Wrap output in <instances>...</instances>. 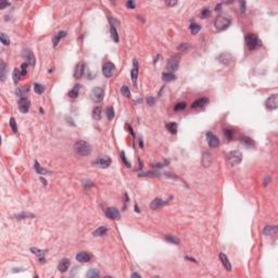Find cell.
<instances>
[{
  "label": "cell",
  "mask_w": 278,
  "mask_h": 278,
  "mask_svg": "<svg viewBox=\"0 0 278 278\" xmlns=\"http://www.w3.org/2000/svg\"><path fill=\"white\" fill-rule=\"evenodd\" d=\"M10 126H11V128H12V130L16 134L18 133V127H16V124H15V120L13 118H10Z\"/></svg>",
  "instance_id": "cell-44"
},
{
  "label": "cell",
  "mask_w": 278,
  "mask_h": 278,
  "mask_svg": "<svg viewBox=\"0 0 278 278\" xmlns=\"http://www.w3.org/2000/svg\"><path fill=\"white\" fill-rule=\"evenodd\" d=\"M108 232V228L105 227V226H101V227H99V228H97L95 232H93V235L95 236V237H101V236H104L105 234Z\"/></svg>",
  "instance_id": "cell-28"
},
{
  "label": "cell",
  "mask_w": 278,
  "mask_h": 278,
  "mask_svg": "<svg viewBox=\"0 0 278 278\" xmlns=\"http://www.w3.org/2000/svg\"><path fill=\"white\" fill-rule=\"evenodd\" d=\"M162 78H163L164 82H172V81H175V78H176V76H175V74H173V73H170V72H166V73H163V75H162Z\"/></svg>",
  "instance_id": "cell-30"
},
{
  "label": "cell",
  "mask_w": 278,
  "mask_h": 278,
  "mask_svg": "<svg viewBox=\"0 0 278 278\" xmlns=\"http://www.w3.org/2000/svg\"><path fill=\"white\" fill-rule=\"evenodd\" d=\"M221 7H222V4H217V6L215 7V10H216V11H220V10H221Z\"/></svg>",
  "instance_id": "cell-59"
},
{
  "label": "cell",
  "mask_w": 278,
  "mask_h": 278,
  "mask_svg": "<svg viewBox=\"0 0 278 278\" xmlns=\"http://www.w3.org/2000/svg\"><path fill=\"white\" fill-rule=\"evenodd\" d=\"M27 66H29L27 63H23V64L21 65V73L23 76H25L26 73H27Z\"/></svg>",
  "instance_id": "cell-46"
},
{
  "label": "cell",
  "mask_w": 278,
  "mask_h": 278,
  "mask_svg": "<svg viewBox=\"0 0 278 278\" xmlns=\"http://www.w3.org/2000/svg\"><path fill=\"white\" fill-rule=\"evenodd\" d=\"M179 57H173L171 58L168 62V65H166V68L168 70L170 73H173V72L177 71L179 66Z\"/></svg>",
  "instance_id": "cell-6"
},
{
  "label": "cell",
  "mask_w": 278,
  "mask_h": 278,
  "mask_svg": "<svg viewBox=\"0 0 278 278\" xmlns=\"http://www.w3.org/2000/svg\"><path fill=\"white\" fill-rule=\"evenodd\" d=\"M268 182H271V177H269V176H266L265 179H264V186H267Z\"/></svg>",
  "instance_id": "cell-57"
},
{
  "label": "cell",
  "mask_w": 278,
  "mask_h": 278,
  "mask_svg": "<svg viewBox=\"0 0 278 278\" xmlns=\"http://www.w3.org/2000/svg\"><path fill=\"white\" fill-rule=\"evenodd\" d=\"M207 143L210 145V147L214 148V147H217L220 145V140L216 136L214 135L212 132H207Z\"/></svg>",
  "instance_id": "cell-12"
},
{
  "label": "cell",
  "mask_w": 278,
  "mask_h": 278,
  "mask_svg": "<svg viewBox=\"0 0 278 278\" xmlns=\"http://www.w3.org/2000/svg\"><path fill=\"white\" fill-rule=\"evenodd\" d=\"M105 215L110 220H120L121 218V214H120L118 209H115V207H109V209H107L105 210Z\"/></svg>",
  "instance_id": "cell-11"
},
{
  "label": "cell",
  "mask_w": 278,
  "mask_h": 278,
  "mask_svg": "<svg viewBox=\"0 0 278 278\" xmlns=\"http://www.w3.org/2000/svg\"><path fill=\"white\" fill-rule=\"evenodd\" d=\"M121 91L125 97H127V98L130 97V90H129V88L127 87V86H122Z\"/></svg>",
  "instance_id": "cell-42"
},
{
  "label": "cell",
  "mask_w": 278,
  "mask_h": 278,
  "mask_svg": "<svg viewBox=\"0 0 278 278\" xmlns=\"http://www.w3.org/2000/svg\"><path fill=\"white\" fill-rule=\"evenodd\" d=\"M68 267H70V260L68 259H63L61 260V262L58 265V269L61 272V273H65L68 271Z\"/></svg>",
  "instance_id": "cell-18"
},
{
  "label": "cell",
  "mask_w": 278,
  "mask_h": 278,
  "mask_svg": "<svg viewBox=\"0 0 278 278\" xmlns=\"http://www.w3.org/2000/svg\"><path fill=\"white\" fill-rule=\"evenodd\" d=\"M186 108V103L185 102H179V103H177L176 105H175L174 110L175 111H182L184 109Z\"/></svg>",
  "instance_id": "cell-45"
},
{
  "label": "cell",
  "mask_w": 278,
  "mask_h": 278,
  "mask_svg": "<svg viewBox=\"0 0 278 278\" xmlns=\"http://www.w3.org/2000/svg\"><path fill=\"white\" fill-rule=\"evenodd\" d=\"M220 259H221V262H222V264L224 265V267L226 268L228 272L232 271V264H230V262H229L227 255L224 253H221L220 254Z\"/></svg>",
  "instance_id": "cell-19"
},
{
  "label": "cell",
  "mask_w": 278,
  "mask_h": 278,
  "mask_svg": "<svg viewBox=\"0 0 278 278\" xmlns=\"http://www.w3.org/2000/svg\"><path fill=\"white\" fill-rule=\"evenodd\" d=\"M74 151L79 157H87L91 153V146L84 140H78L74 145Z\"/></svg>",
  "instance_id": "cell-1"
},
{
  "label": "cell",
  "mask_w": 278,
  "mask_h": 278,
  "mask_svg": "<svg viewBox=\"0 0 278 278\" xmlns=\"http://www.w3.org/2000/svg\"><path fill=\"white\" fill-rule=\"evenodd\" d=\"M107 116H108V120H110V121L114 118V110H113L112 107H109L107 109Z\"/></svg>",
  "instance_id": "cell-43"
},
{
  "label": "cell",
  "mask_w": 278,
  "mask_h": 278,
  "mask_svg": "<svg viewBox=\"0 0 278 278\" xmlns=\"http://www.w3.org/2000/svg\"><path fill=\"white\" fill-rule=\"evenodd\" d=\"M189 29H190L191 34L196 35L197 33H198L200 29H201V26H200L199 24H197V23H191V24H190V26H189Z\"/></svg>",
  "instance_id": "cell-33"
},
{
  "label": "cell",
  "mask_w": 278,
  "mask_h": 278,
  "mask_svg": "<svg viewBox=\"0 0 278 278\" xmlns=\"http://www.w3.org/2000/svg\"><path fill=\"white\" fill-rule=\"evenodd\" d=\"M29 100L25 97V98H20L19 99V109L21 111L22 113H27L29 110Z\"/></svg>",
  "instance_id": "cell-10"
},
{
  "label": "cell",
  "mask_w": 278,
  "mask_h": 278,
  "mask_svg": "<svg viewBox=\"0 0 278 278\" xmlns=\"http://www.w3.org/2000/svg\"><path fill=\"white\" fill-rule=\"evenodd\" d=\"M104 97V90L101 87H93L91 93H90V98L93 102H101Z\"/></svg>",
  "instance_id": "cell-4"
},
{
  "label": "cell",
  "mask_w": 278,
  "mask_h": 278,
  "mask_svg": "<svg viewBox=\"0 0 278 278\" xmlns=\"http://www.w3.org/2000/svg\"><path fill=\"white\" fill-rule=\"evenodd\" d=\"M111 36H112V38H113V40H114L115 43H118L120 38H118V32H116V29H115L114 25L111 26Z\"/></svg>",
  "instance_id": "cell-36"
},
{
  "label": "cell",
  "mask_w": 278,
  "mask_h": 278,
  "mask_svg": "<svg viewBox=\"0 0 278 278\" xmlns=\"http://www.w3.org/2000/svg\"><path fill=\"white\" fill-rule=\"evenodd\" d=\"M31 251H32L34 254H36L37 257H43V254H45V251H43V250H39V249H37V248H32V249H31Z\"/></svg>",
  "instance_id": "cell-40"
},
{
  "label": "cell",
  "mask_w": 278,
  "mask_h": 278,
  "mask_svg": "<svg viewBox=\"0 0 278 278\" xmlns=\"http://www.w3.org/2000/svg\"><path fill=\"white\" fill-rule=\"evenodd\" d=\"M10 6V2H8V1H1L0 2V9L1 10H4L6 7H9Z\"/></svg>",
  "instance_id": "cell-53"
},
{
  "label": "cell",
  "mask_w": 278,
  "mask_h": 278,
  "mask_svg": "<svg viewBox=\"0 0 278 278\" xmlns=\"http://www.w3.org/2000/svg\"><path fill=\"white\" fill-rule=\"evenodd\" d=\"M139 177H157L160 176V174L158 172H148V173H140L138 174Z\"/></svg>",
  "instance_id": "cell-35"
},
{
  "label": "cell",
  "mask_w": 278,
  "mask_h": 278,
  "mask_svg": "<svg viewBox=\"0 0 278 278\" xmlns=\"http://www.w3.org/2000/svg\"><path fill=\"white\" fill-rule=\"evenodd\" d=\"M209 103V99L207 98H199L193 101V103L191 104L192 109H199V108H203Z\"/></svg>",
  "instance_id": "cell-15"
},
{
  "label": "cell",
  "mask_w": 278,
  "mask_h": 278,
  "mask_svg": "<svg viewBox=\"0 0 278 278\" xmlns=\"http://www.w3.org/2000/svg\"><path fill=\"white\" fill-rule=\"evenodd\" d=\"M121 158H122V160H123V162H124L125 165H126L127 168H130V166H132V165H130V163H129L128 161H127L126 157H125V153H124V152H122V153H121Z\"/></svg>",
  "instance_id": "cell-49"
},
{
  "label": "cell",
  "mask_w": 278,
  "mask_h": 278,
  "mask_svg": "<svg viewBox=\"0 0 278 278\" xmlns=\"http://www.w3.org/2000/svg\"><path fill=\"white\" fill-rule=\"evenodd\" d=\"M27 93H29V88L27 87H19L18 89H16V95L19 96V98H25Z\"/></svg>",
  "instance_id": "cell-31"
},
{
  "label": "cell",
  "mask_w": 278,
  "mask_h": 278,
  "mask_svg": "<svg viewBox=\"0 0 278 278\" xmlns=\"http://www.w3.org/2000/svg\"><path fill=\"white\" fill-rule=\"evenodd\" d=\"M84 72H85V64H84V63H81V64H78L77 66H76V68H75L74 77L75 78H79V77H82L83 74H84Z\"/></svg>",
  "instance_id": "cell-21"
},
{
  "label": "cell",
  "mask_w": 278,
  "mask_h": 278,
  "mask_svg": "<svg viewBox=\"0 0 278 278\" xmlns=\"http://www.w3.org/2000/svg\"><path fill=\"white\" fill-rule=\"evenodd\" d=\"M93 164H95L96 166H98V168H108L111 165V159L109 157H101L99 158V159H97V160L93 162Z\"/></svg>",
  "instance_id": "cell-9"
},
{
  "label": "cell",
  "mask_w": 278,
  "mask_h": 278,
  "mask_svg": "<svg viewBox=\"0 0 278 278\" xmlns=\"http://www.w3.org/2000/svg\"><path fill=\"white\" fill-rule=\"evenodd\" d=\"M277 232V226L276 225H272V226H266L263 230V234L265 236H272L276 235Z\"/></svg>",
  "instance_id": "cell-22"
},
{
  "label": "cell",
  "mask_w": 278,
  "mask_h": 278,
  "mask_svg": "<svg viewBox=\"0 0 278 278\" xmlns=\"http://www.w3.org/2000/svg\"><path fill=\"white\" fill-rule=\"evenodd\" d=\"M81 88H82V86L81 85H75L73 88H72L71 90H70V93H68V97L70 98H72V99H75V98H77L79 95V91H81Z\"/></svg>",
  "instance_id": "cell-23"
},
{
  "label": "cell",
  "mask_w": 278,
  "mask_h": 278,
  "mask_svg": "<svg viewBox=\"0 0 278 278\" xmlns=\"http://www.w3.org/2000/svg\"><path fill=\"white\" fill-rule=\"evenodd\" d=\"M0 40H1V43H4V46H9V45H10V39H9V37H8L6 34H4V33L0 34Z\"/></svg>",
  "instance_id": "cell-37"
},
{
  "label": "cell",
  "mask_w": 278,
  "mask_h": 278,
  "mask_svg": "<svg viewBox=\"0 0 278 278\" xmlns=\"http://www.w3.org/2000/svg\"><path fill=\"white\" fill-rule=\"evenodd\" d=\"M218 61L220 62H222L223 64H229L230 62H232V60H234V58H232V56L229 52H224V53H222L221 56H218Z\"/></svg>",
  "instance_id": "cell-16"
},
{
  "label": "cell",
  "mask_w": 278,
  "mask_h": 278,
  "mask_svg": "<svg viewBox=\"0 0 278 278\" xmlns=\"http://www.w3.org/2000/svg\"><path fill=\"white\" fill-rule=\"evenodd\" d=\"M166 128H168V130L171 134H176V132H177V124L176 123H168L166 124Z\"/></svg>",
  "instance_id": "cell-32"
},
{
  "label": "cell",
  "mask_w": 278,
  "mask_h": 278,
  "mask_svg": "<svg viewBox=\"0 0 278 278\" xmlns=\"http://www.w3.org/2000/svg\"><path fill=\"white\" fill-rule=\"evenodd\" d=\"M138 71H139L138 62H137V60H134V62H133L132 72H130V75H132V81H133V83H134V85H136V84H137V78H138Z\"/></svg>",
  "instance_id": "cell-13"
},
{
  "label": "cell",
  "mask_w": 278,
  "mask_h": 278,
  "mask_svg": "<svg viewBox=\"0 0 278 278\" xmlns=\"http://www.w3.org/2000/svg\"><path fill=\"white\" fill-rule=\"evenodd\" d=\"M211 163H212V157H211L210 153H207V152H204L203 155H202V165H203L204 168H207V166H210Z\"/></svg>",
  "instance_id": "cell-24"
},
{
  "label": "cell",
  "mask_w": 278,
  "mask_h": 278,
  "mask_svg": "<svg viewBox=\"0 0 278 278\" xmlns=\"http://www.w3.org/2000/svg\"><path fill=\"white\" fill-rule=\"evenodd\" d=\"M115 72V65L111 62H105L102 65V73L105 77H111Z\"/></svg>",
  "instance_id": "cell-7"
},
{
  "label": "cell",
  "mask_w": 278,
  "mask_h": 278,
  "mask_svg": "<svg viewBox=\"0 0 278 278\" xmlns=\"http://www.w3.org/2000/svg\"><path fill=\"white\" fill-rule=\"evenodd\" d=\"M65 36H66V32H65V31H61V32H59L58 34H56V35L53 36V39H52L53 47H57L59 41H60L62 38H64Z\"/></svg>",
  "instance_id": "cell-20"
},
{
  "label": "cell",
  "mask_w": 278,
  "mask_h": 278,
  "mask_svg": "<svg viewBox=\"0 0 278 278\" xmlns=\"http://www.w3.org/2000/svg\"><path fill=\"white\" fill-rule=\"evenodd\" d=\"M0 72H1V74H0V78H1V81H2V82H4V78H6V64H4V62H1Z\"/></svg>",
  "instance_id": "cell-39"
},
{
  "label": "cell",
  "mask_w": 278,
  "mask_h": 278,
  "mask_svg": "<svg viewBox=\"0 0 278 278\" xmlns=\"http://www.w3.org/2000/svg\"><path fill=\"white\" fill-rule=\"evenodd\" d=\"M34 90H35L36 93L41 95V93H43V91H45V87H43L41 84H39V83H35V84H34Z\"/></svg>",
  "instance_id": "cell-34"
},
{
  "label": "cell",
  "mask_w": 278,
  "mask_h": 278,
  "mask_svg": "<svg viewBox=\"0 0 278 278\" xmlns=\"http://www.w3.org/2000/svg\"><path fill=\"white\" fill-rule=\"evenodd\" d=\"M242 143H246V145H250V146H252L253 145V141L251 140L250 138H248V137H246V138H242Z\"/></svg>",
  "instance_id": "cell-52"
},
{
  "label": "cell",
  "mask_w": 278,
  "mask_h": 278,
  "mask_svg": "<svg viewBox=\"0 0 278 278\" xmlns=\"http://www.w3.org/2000/svg\"><path fill=\"white\" fill-rule=\"evenodd\" d=\"M246 43H247V47H248L250 50L255 49L257 47H260L261 45L260 40H259V38H257V36L255 35V34H248V35L246 36Z\"/></svg>",
  "instance_id": "cell-3"
},
{
  "label": "cell",
  "mask_w": 278,
  "mask_h": 278,
  "mask_svg": "<svg viewBox=\"0 0 278 278\" xmlns=\"http://www.w3.org/2000/svg\"><path fill=\"white\" fill-rule=\"evenodd\" d=\"M164 202L162 199H159V198H157V199H154L152 202H151V204H150V207L152 209V210H157V209H160L161 207H163L164 205Z\"/></svg>",
  "instance_id": "cell-25"
},
{
  "label": "cell",
  "mask_w": 278,
  "mask_h": 278,
  "mask_svg": "<svg viewBox=\"0 0 278 278\" xmlns=\"http://www.w3.org/2000/svg\"><path fill=\"white\" fill-rule=\"evenodd\" d=\"M147 102H148V104H149V105H153V104H154V98H153V97H148Z\"/></svg>",
  "instance_id": "cell-55"
},
{
  "label": "cell",
  "mask_w": 278,
  "mask_h": 278,
  "mask_svg": "<svg viewBox=\"0 0 278 278\" xmlns=\"http://www.w3.org/2000/svg\"><path fill=\"white\" fill-rule=\"evenodd\" d=\"M240 7H241L240 11H241V12L243 13V12L246 11V2H244V1H240Z\"/></svg>",
  "instance_id": "cell-56"
},
{
  "label": "cell",
  "mask_w": 278,
  "mask_h": 278,
  "mask_svg": "<svg viewBox=\"0 0 278 278\" xmlns=\"http://www.w3.org/2000/svg\"><path fill=\"white\" fill-rule=\"evenodd\" d=\"M201 15H202V18L203 19H205V18H207L209 15H210V10L207 9V8H204L203 9V11L201 12Z\"/></svg>",
  "instance_id": "cell-50"
},
{
  "label": "cell",
  "mask_w": 278,
  "mask_h": 278,
  "mask_svg": "<svg viewBox=\"0 0 278 278\" xmlns=\"http://www.w3.org/2000/svg\"><path fill=\"white\" fill-rule=\"evenodd\" d=\"M35 171L37 172V174H39V175L50 174V171H48V170H46V168H41V166L39 165V163H38L37 161H35Z\"/></svg>",
  "instance_id": "cell-26"
},
{
  "label": "cell",
  "mask_w": 278,
  "mask_h": 278,
  "mask_svg": "<svg viewBox=\"0 0 278 278\" xmlns=\"http://www.w3.org/2000/svg\"><path fill=\"white\" fill-rule=\"evenodd\" d=\"M102 116V109L100 107H96L93 110V118L96 120V121H99Z\"/></svg>",
  "instance_id": "cell-29"
},
{
  "label": "cell",
  "mask_w": 278,
  "mask_h": 278,
  "mask_svg": "<svg viewBox=\"0 0 278 278\" xmlns=\"http://www.w3.org/2000/svg\"><path fill=\"white\" fill-rule=\"evenodd\" d=\"M29 216V217H34V215L31 213H23V214H19V215H16V218H26Z\"/></svg>",
  "instance_id": "cell-48"
},
{
  "label": "cell",
  "mask_w": 278,
  "mask_h": 278,
  "mask_svg": "<svg viewBox=\"0 0 278 278\" xmlns=\"http://www.w3.org/2000/svg\"><path fill=\"white\" fill-rule=\"evenodd\" d=\"M228 161H229V163H230V165H232V166L238 165V164L242 161V154H241V152L237 151V150L232 151V152L228 153Z\"/></svg>",
  "instance_id": "cell-5"
},
{
  "label": "cell",
  "mask_w": 278,
  "mask_h": 278,
  "mask_svg": "<svg viewBox=\"0 0 278 278\" xmlns=\"http://www.w3.org/2000/svg\"><path fill=\"white\" fill-rule=\"evenodd\" d=\"M90 259H91V257L87 252H79V253L76 254V260L81 263H87V262L90 261Z\"/></svg>",
  "instance_id": "cell-17"
},
{
  "label": "cell",
  "mask_w": 278,
  "mask_h": 278,
  "mask_svg": "<svg viewBox=\"0 0 278 278\" xmlns=\"http://www.w3.org/2000/svg\"><path fill=\"white\" fill-rule=\"evenodd\" d=\"M265 105L268 110H276L278 108V96L277 95H272L267 100L265 101Z\"/></svg>",
  "instance_id": "cell-8"
},
{
  "label": "cell",
  "mask_w": 278,
  "mask_h": 278,
  "mask_svg": "<svg viewBox=\"0 0 278 278\" xmlns=\"http://www.w3.org/2000/svg\"><path fill=\"white\" fill-rule=\"evenodd\" d=\"M188 48H189V46L187 45V43H182V45L178 47V50L180 51V52H185V51L188 49Z\"/></svg>",
  "instance_id": "cell-51"
},
{
  "label": "cell",
  "mask_w": 278,
  "mask_h": 278,
  "mask_svg": "<svg viewBox=\"0 0 278 278\" xmlns=\"http://www.w3.org/2000/svg\"><path fill=\"white\" fill-rule=\"evenodd\" d=\"M24 57L25 59H26V63L27 64H29L31 66H35V57H34V54H33V52L31 51L29 49H26L24 50Z\"/></svg>",
  "instance_id": "cell-14"
},
{
  "label": "cell",
  "mask_w": 278,
  "mask_h": 278,
  "mask_svg": "<svg viewBox=\"0 0 278 278\" xmlns=\"http://www.w3.org/2000/svg\"><path fill=\"white\" fill-rule=\"evenodd\" d=\"M132 277H139V278H140V275H139V274H136V273H135V274H133V275H132Z\"/></svg>",
  "instance_id": "cell-60"
},
{
  "label": "cell",
  "mask_w": 278,
  "mask_h": 278,
  "mask_svg": "<svg viewBox=\"0 0 278 278\" xmlns=\"http://www.w3.org/2000/svg\"><path fill=\"white\" fill-rule=\"evenodd\" d=\"M22 73H21V70H19V68H14L13 70V73H12V77H13V82L15 83V84H18L20 81H21L22 78Z\"/></svg>",
  "instance_id": "cell-27"
},
{
  "label": "cell",
  "mask_w": 278,
  "mask_h": 278,
  "mask_svg": "<svg viewBox=\"0 0 278 278\" xmlns=\"http://www.w3.org/2000/svg\"><path fill=\"white\" fill-rule=\"evenodd\" d=\"M87 277H100V273L96 269H90L87 274H86Z\"/></svg>",
  "instance_id": "cell-41"
},
{
  "label": "cell",
  "mask_w": 278,
  "mask_h": 278,
  "mask_svg": "<svg viewBox=\"0 0 278 278\" xmlns=\"http://www.w3.org/2000/svg\"><path fill=\"white\" fill-rule=\"evenodd\" d=\"M135 6H136L135 1H133V0H130V1H127V2H126V7H127V8L134 9V8H135Z\"/></svg>",
  "instance_id": "cell-54"
},
{
  "label": "cell",
  "mask_w": 278,
  "mask_h": 278,
  "mask_svg": "<svg viewBox=\"0 0 278 278\" xmlns=\"http://www.w3.org/2000/svg\"><path fill=\"white\" fill-rule=\"evenodd\" d=\"M230 23H232V20L229 18L220 15V16H217V19L215 20V27L217 29V32H223V31H225L226 29H228Z\"/></svg>",
  "instance_id": "cell-2"
},
{
  "label": "cell",
  "mask_w": 278,
  "mask_h": 278,
  "mask_svg": "<svg viewBox=\"0 0 278 278\" xmlns=\"http://www.w3.org/2000/svg\"><path fill=\"white\" fill-rule=\"evenodd\" d=\"M224 134L225 136L227 137L228 139H232V134H234V132H232V129H224Z\"/></svg>",
  "instance_id": "cell-47"
},
{
  "label": "cell",
  "mask_w": 278,
  "mask_h": 278,
  "mask_svg": "<svg viewBox=\"0 0 278 278\" xmlns=\"http://www.w3.org/2000/svg\"><path fill=\"white\" fill-rule=\"evenodd\" d=\"M166 4H168V6H172V7H174V6H176V4H177V1H168Z\"/></svg>",
  "instance_id": "cell-58"
},
{
  "label": "cell",
  "mask_w": 278,
  "mask_h": 278,
  "mask_svg": "<svg viewBox=\"0 0 278 278\" xmlns=\"http://www.w3.org/2000/svg\"><path fill=\"white\" fill-rule=\"evenodd\" d=\"M165 240H166V241H168V242H171V243L179 244V239L176 238V237H174V236H166V237H165Z\"/></svg>",
  "instance_id": "cell-38"
},
{
  "label": "cell",
  "mask_w": 278,
  "mask_h": 278,
  "mask_svg": "<svg viewBox=\"0 0 278 278\" xmlns=\"http://www.w3.org/2000/svg\"><path fill=\"white\" fill-rule=\"evenodd\" d=\"M139 143H140V147L143 148V140H141V139H139Z\"/></svg>",
  "instance_id": "cell-61"
}]
</instances>
